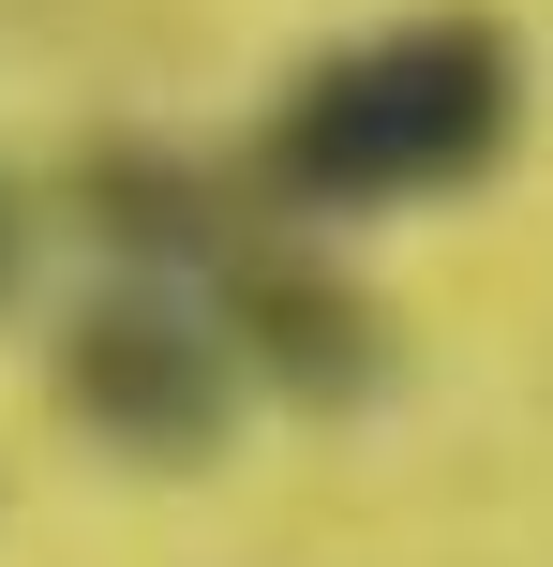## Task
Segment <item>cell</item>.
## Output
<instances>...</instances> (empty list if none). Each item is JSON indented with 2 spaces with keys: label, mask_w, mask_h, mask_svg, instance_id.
I'll use <instances>...</instances> for the list:
<instances>
[{
  "label": "cell",
  "mask_w": 553,
  "mask_h": 567,
  "mask_svg": "<svg viewBox=\"0 0 553 567\" xmlns=\"http://www.w3.org/2000/svg\"><path fill=\"white\" fill-rule=\"evenodd\" d=\"M524 150V45L509 16L449 0V16L359 30V45L299 60L255 120V195L299 225H375V209H434Z\"/></svg>",
  "instance_id": "1"
},
{
  "label": "cell",
  "mask_w": 553,
  "mask_h": 567,
  "mask_svg": "<svg viewBox=\"0 0 553 567\" xmlns=\"http://www.w3.org/2000/svg\"><path fill=\"white\" fill-rule=\"evenodd\" d=\"M45 389H60V419H75L90 449L150 463V478H195V463H225V433H239V359H225V329H209L180 284H105V299H75L60 343H45Z\"/></svg>",
  "instance_id": "2"
},
{
  "label": "cell",
  "mask_w": 553,
  "mask_h": 567,
  "mask_svg": "<svg viewBox=\"0 0 553 567\" xmlns=\"http://www.w3.org/2000/svg\"><path fill=\"white\" fill-rule=\"evenodd\" d=\"M180 299L225 329L239 373H269V389H299V403H375V389H389V329H375V299H359L329 255L269 239L255 209H239V225L180 269Z\"/></svg>",
  "instance_id": "3"
},
{
  "label": "cell",
  "mask_w": 553,
  "mask_h": 567,
  "mask_svg": "<svg viewBox=\"0 0 553 567\" xmlns=\"http://www.w3.org/2000/svg\"><path fill=\"white\" fill-rule=\"evenodd\" d=\"M30 284V209H16V179H0V299Z\"/></svg>",
  "instance_id": "4"
}]
</instances>
